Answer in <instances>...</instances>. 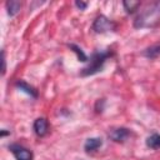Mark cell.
Here are the masks:
<instances>
[{
  "label": "cell",
  "instance_id": "cell-1",
  "mask_svg": "<svg viewBox=\"0 0 160 160\" xmlns=\"http://www.w3.org/2000/svg\"><path fill=\"white\" fill-rule=\"evenodd\" d=\"M160 24V1L154 2L140 11L135 20L134 28L136 29H151Z\"/></svg>",
  "mask_w": 160,
  "mask_h": 160
},
{
  "label": "cell",
  "instance_id": "cell-11",
  "mask_svg": "<svg viewBox=\"0 0 160 160\" xmlns=\"http://www.w3.org/2000/svg\"><path fill=\"white\" fill-rule=\"evenodd\" d=\"M142 55L146 56L148 59H155L160 56V45H152L142 51Z\"/></svg>",
  "mask_w": 160,
  "mask_h": 160
},
{
  "label": "cell",
  "instance_id": "cell-14",
  "mask_svg": "<svg viewBox=\"0 0 160 160\" xmlns=\"http://www.w3.org/2000/svg\"><path fill=\"white\" fill-rule=\"evenodd\" d=\"M75 5L80 9V10H84V9H86V6H88V2H82V1H75Z\"/></svg>",
  "mask_w": 160,
  "mask_h": 160
},
{
  "label": "cell",
  "instance_id": "cell-7",
  "mask_svg": "<svg viewBox=\"0 0 160 160\" xmlns=\"http://www.w3.org/2000/svg\"><path fill=\"white\" fill-rule=\"evenodd\" d=\"M101 145H102V140L100 138H89L84 144V149L86 152H94Z\"/></svg>",
  "mask_w": 160,
  "mask_h": 160
},
{
  "label": "cell",
  "instance_id": "cell-6",
  "mask_svg": "<svg viewBox=\"0 0 160 160\" xmlns=\"http://www.w3.org/2000/svg\"><path fill=\"white\" fill-rule=\"evenodd\" d=\"M32 129L39 138H42L49 132V121L45 118H38L32 124Z\"/></svg>",
  "mask_w": 160,
  "mask_h": 160
},
{
  "label": "cell",
  "instance_id": "cell-13",
  "mask_svg": "<svg viewBox=\"0 0 160 160\" xmlns=\"http://www.w3.org/2000/svg\"><path fill=\"white\" fill-rule=\"evenodd\" d=\"M69 48L70 49H72V51L74 52H76V55H78V59L80 60V61H88V58H86V55L84 54V51L78 46V45H74V44H70L69 45Z\"/></svg>",
  "mask_w": 160,
  "mask_h": 160
},
{
  "label": "cell",
  "instance_id": "cell-3",
  "mask_svg": "<svg viewBox=\"0 0 160 160\" xmlns=\"http://www.w3.org/2000/svg\"><path fill=\"white\" fill-rule=\"evenodd\" d=\"M115 29H116V24L112 20H110L109 18H106L105 15H99L92 22V30L98 34L114 31Z\"/></svg>",
  "mask_w": 160,
  "mask_h": 160
},
{
  "label": "cell",
  "instance_id": "cell-8",
  "mask_svg": "<svg viewBox=\"0 0 160 160\" xmlns=\"http://www.w3.org/2000/svg\"><path fill=\"white\" fill-rule=\"evenodd\" d=\"M15 86H16L18 89H20L21 91L26 92V94L30 95V96H32V98H38V90H36L34 86L29 85V84H28L26 81H24V80H18V81L15 82Z\"/></svg>",
  "mask_w": 160,
  "mask_h": 160
},
{
  "label": "cell",
  "instance_id": "cell-2",
  "mask_svg": "<svg viewBox=\"0 0 160 160\" xmlns=\"http://www.w3.org/2000/svg\"><path fill=\"white\" fill-rule=\"evenodd\" d=\"M112 55V51L110 50H106V51H95L92 52V55L90 56V60H89V64L81 69L80 71V75L81 76H89V75H94L99 71L102 70L104 68V64L105 61Z\"/></svg>",
  "mask_w": 160,
  "mask_h": 160
},
{
  "label": "cell",
  "instance_id": "cell-15",
  "mask_svg": "<svg viewBox=\"0 0 160 160\" xmlns=\"http://www.w3.org/2000/svg\"><path fill=\"white\" fill-rule=\"evenodd\" d=\"M2 54V75L5 74V70H6V61H5V51L1 52Z\"/></svg>",
  "mask_w": 160,
  "mask_h": 160
},
{
  "label": "cell",
  "instance_id": "cell-9",
  "mask_svg": "<svg viewBox=\"0 0 160 160\" xmlns=\"http://www.w3.org/2000/svg\"><path fill=\"white\" fill-rule=\"evenodd\" d=\"M146 146L150 149H160V135L158 132H152L150 136L146 139Z\"/></svg>",
  "mask_w": 160,
  "mask_h": 160
},
{
  "label": "cell",
  "instance_id": "cell-12",
  "mask_svg": "<svg viewBox=\"0 0 160 160\" xmlns=\"http://www.w3.org/2000/svg\"><path fill=\"white\" fill-rule=\"evenodd\" d=\"M122 5H124V9L126 10V12L131 14L140 6V1H124Z\"/></svg>",
  "mask_w": 160,
  "mask_h": 160
},
{
  "label": "cell",
  "instance_id": "cell-5",
  "mask_svg": "<svg viewBox=\"0 0 160 160\" xmlns=\"http://www.w3.org/2000/svg\"><path fill=\"white\" fill-rule=\"evenodd\" d=\"M130 135H131V131L126 128H115V129H111L109 131V138L116 142L125 141Z\"/></svg>",
  "mask_w": 160,
  "mask_h": 160
},
{
  "label": "cell",
  "instance_id": "cell-10",
  "mask_svg": "<svg viewBox=\"0 0 160 160\" xmlns=\"http://www.w3.org/2000/svg\"><path fill=\"white\" fill-rule=\"evenodd\" d=\"M21 9V2L20 1H16V0H10L6 2V10H8V14L10 16H15Z\"/></svg>",
  "mask_w": 160,
  "mask_h": 160
},
{
  "label": "cell",
  "instance_id": "cell-4",
  "mask_svg": "<svg viewBox=\"0 0 160 160\" xmlns=\"http://www.w3.org/2000/svg\"><path fill=\"white\" fill-rule=\"evenodd\" d=\"M9 150L12 152L16 160H32L34 159L32 151L20 144H11L9 146Z\"/></svg>",
  "mask_w": 160,
  "mask_h": 160
}]
</instances>
